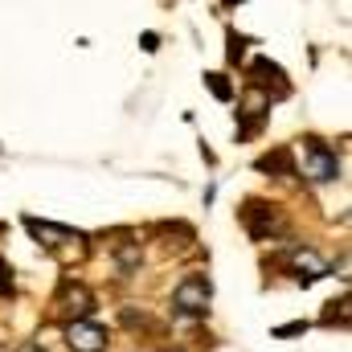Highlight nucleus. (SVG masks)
Here are the masks:
<instances>
[{"instance_id": "nucleus-17", "label": "nucleus", "mask_w": 352, "mask_h": 352, "mask_svg": "<svg viewBox=\"0 0 352 352\" xmlns=\"http://www.w3.org/2000/svg\"><path fill=\"white\" fill-rule=\"evenodd\" d=\"M16 352H45V344H37V340H25Z\"/></svg>"}, {"instance_id": "nucleus-5", "label": "nucleus", "mask_w": 352, "mask_h": 352, "mask_svg": "<svg viewBox=\"0 0 352 352\" xmlns=\"http://www.w3.org/2000/svg\"><path fill=\"white\" fill-rule=\"evenodd\" d=\"M25 230H29V234H33L45 250H54V254H62V250H70V246L87 250V234H82V230L54 226V221H41V217H25Z\"/></svg>"}, {"instance_id": "nucleus-3", "label": "nucleus", "mask_w": 352, "mask_h": 352, "mask_svg": "<svg viewBox=\"0 0 352 352\" xmlns=\"http://www.w3.org/2000/svg\"><path fill=\"white\" fill-rule=\"evenodd\" d=\"M299 152H303V176H307L311 184H332V180H340V156H336V148H328L324 140L307 135Z\"/></svg>"}, {"instance_id": "nucleus-2", "label": "nucleus", "mask_w": 352, "mask_h": 352, "mask_svg": "<svg viewBox=\"0 0 352 352\" xmlns=\"http://www.w3.org/2000/svg\"><path fill=\"white\" fill-rule=\"evenodd\" d=\"M209 303H213V283H209V274H184V278L176 283V291H173V311L176 316L201 320V316H209Z\"/></svg>"}, {"instance_id": "nucleus-4", "label": "nucleus", "mask_w": 352, "mask_h": 352, "mask_svg": "<svg viewBox=\"0 0 352 352\" xmlns=\"http://www.w3.org/2000/svg\"><path fill=\"white\" fill-rule=\"evenodd\" d=\"M54 307H58V316L70 324V320H90L98 303H94V291H90L87 283H78V278H62Z\"/></svg>"}, {"instance_id": "nucleus-10", "label": "nucleus", "mask_w": 352, "mask_h": 352, "mask_svg": "<svg viewBox=\"0 0 352 352\" xmlns=\"http://www.w3.org/2000/svg\"><path fill=\"white\" fill-rule=\"evenodd\" d=\"M111 258H115V270L123 274V278H131L140 263H144V242H135L131 234H119L115 242H111Z\"/></svg>"}, {"instance_id": "nucleus-1", "label": "nucleus", "mask_w": 352, "mask_h": 352, "mask_svg": "<svg viewBox=\"0 0 352 352\" xmlns=\"http://www.w3.org/2000/svg\"><path fill=\"white\" fill-rule=\"evenodd\" d=\"M238 217H242V230H246L254 242H274V238L287 234V217H283V209L270 205V201H263V197H246L242 209H238Z\"/></svg>"}, {"instance_id": "nucleus-12", "label": "nucleus", "mask_w": 352, "mask_h": 352, "mask_svg": "<svg viewBox=\"0 0 352 352\" xmlns=\"http://www.w3.org/2000/svg\"><path fill=\"white\" fill-rule=\"evenodd\" d=\"M349 307H352V299H349V295H340V299H332L320 324H324V328H336V324H340V328H349Z\"/></svg>"}, {"instance_id": "nucleus-15", "label": "nucleus", "mask_w": 352, "mask_h": 352, "mask_svg": "<svg viewBox=\"0 0 352 352\" xmlns=\"http://www.w3.org/2000/svg\"><path fill=\"white\" fill-rule=\"evenodd\" d=\"M307 332V324L299 320V324H283V328H274V340H287V336H303Z\"/></svg>"}, {"instance_id": "nucleus-16", "label": "nucleus", "mask_w": 352, "mask_h": 352, "mask_svg": "<svg viewBox=\"0 0 352 352\" xmlns=\"http://www.w3.org/2000/svg\"><path fill=\"white\" fill-rule=\"evenodd\" d=\"M0 295H12V266L0 258Z\"/></svg>"}, {"instance_id": "nucleus-8", "label": "nucleus", "mask_w": 352, "mask_h": 352, "mask_svg": "<svg viewBox=\"0 0 352 352\" xmlns=\"http://www.w3.org/2000/svg\"><path fill=\"white\" fill-rule=\"evenodd\" d=\"M246 74H250V87H258V90L266 94V98H270V102H274V98H287V94H291L287 70H283L278 62H270V58H254Z\"/></svg>"}, {"instance_id": "nucleus-7", "label": "nucleus", "mask_w": 352, "mask_h": 352, "mask_svg": "<svg viewBox=\"0 0 352 352\" xmlns=\"http://www.w3.org/2000/svg\"><path fill=\"white\" fill-rule=\"evenodd\" d=\"M287 270L295 274L299 287H311V283H320V278L332 274V263H328L320 250H311V246H295V250L287 254Z\"/></svg>"}, {"instance_id": "nucleus-11", "label": "nucleus", "mask_w": 352, "mask_h": 352, "mask_svg": "<svg viewBox=\"0 0 352 352\" xmlns=\"http://www.w3.org/2000/svg\"><path fill=\"white\" fill-rule=\"evenodd\" d=\"M254 168L258 173H270V176H299L295 168V148H274V152H266L254 160Z\"/></svg>"}, {"instance_id": "nucleus-9", "label": "nucleus", "mask_w": 352, "mask_h": 352, "mask_svg": "<svg viewBox=\"0 0 352 352\" xmlns=\"http://www.w3.org/2000/svg\"><path fill=\"white\" fill-rule=\"evenodd\" d=\"M62 336H66L70 352H107V344H111L107 328L94 324V320H70V324L62 328Z\"/></svg>"}, {"instance_id": "nucleus-14", "label": "nucleus", "mask_w": 352, "mask_h": 352, "mask_svg": "<svg viewBox=\"0 0 352 352\" xmlns=\"http://www.w3.org/2000/svg\"><path fill=\"white\" fill-rule=\"evenodd\" d=\"M242 58H246V37H238L230 29V62H242Z\"/></svg>"}, {"instance_id": "nucleus-6", "label": "nucleus", "mask_w": 352, "mask_h": 352, "mask_svg": "<svg viewBox=\"0 0 352 352\" xmlns=\"http://www.w3.org/2000/svg\"><path fill=\"white\" fill-rule=\"evenodd\" d=\"M270 119V98L258 87H246L238 98V140H250L263 131V123Z\"/></svg>"}, {"instance_id": "nucleus-13", "label": "nucleus", "mask_w": 352, "mask_h": 352, "mask_svg": "<svg viewBox=\"0 0 352 352\" xmlns=\"http://www.w3.org/2000/svg\"><path fill=\"white\" fill-rule=\"evenodd\" d=\"M205 87L213 90L217 102H230V98H234V87L226 82V74H205Z\"/></svg>"}]
</instances>
